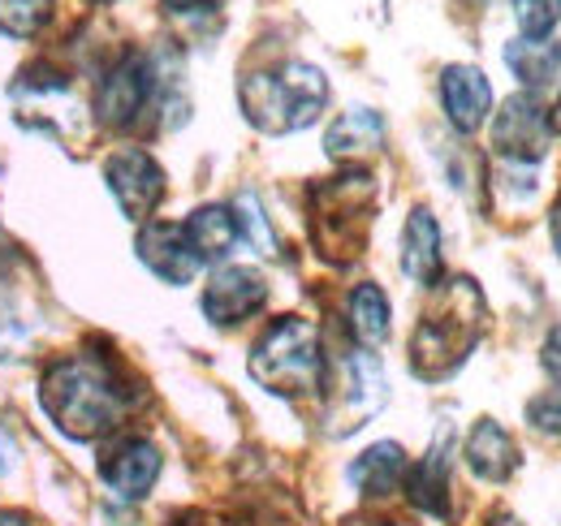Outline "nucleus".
I'll return each mask as SVG.
<instances>
[{
    "instance_id": "21",
    "label": "nucleus",
    "mask_w": 561,
    "mask_h": 526,
    "mask_svg": "<svg viewBox=\"0 0 561 526\" xmlns=\"http://www.w3.org/2000/svg\"><path fill=\"white\" fill-rule=\"evenodd\" d=\"M346 316H351L354 341H358L363 350H371V345L389 341L393 311H389V298H385V289H380V285H371V281L354 285L351 302H346Z\"/></svg>"
},
{
    "instance_id": "2",
    "label": "nucleus",
    "mask_w": 561,
    "mask_h": 526,
    "mask_svg": "<svg viewBox=\"0 0 561 526\" xmlns=\"http://www.w3.org/2000/svg\"><path fill=\"white\" fill-rule=\"evenodd\" d=\"M44 410L48 419L73 441H100L108 436L122 414L130 410V393L122 389L117 371L100 358H66L44 376Z\"/></svg>"
},
{
    "instance_id": "3",
    "label": "nucleus",
    "mask_w": 561,
    "mask_h": 526,
    "mask_svg": "<svg viewBox=\"0 0 561 526\" xmlns=\"http://www.w3.org/2000/svg\"><path fill=\"white\" fill-rule=\"evenodd\" d=\"M238 104L247 122L264 134H294L320 122L329 108V78L307 61H280L277 69H255L238 82Z\"/></svg>"
},
{
    "instance_id": "31",
    "label": "nucleus",
    "mask_w": 561,
    "mask_h": 526,
    "mask_svg": "<svg viewBox=\"0 0 561 526\" xmlns=\"http://www.w3.org/2000/svg\"><path fill=\"white\" fill-rule=\"evenodd\" d=\"M492 526H523V523H518V518H496Z\"/></svg>"
},
{
    "instance_id": "28",
    "label": "nucleus",
    "mask_w": 561,
    "mask_h": 526,
    "mask_svg": "<svg viewBox=\"0 0 561 526\" xmlns=\"http://www.w3.org/2000/svg\"><path fill=\"white\" fill-rule=\"evenodd\" d=\"M13 458H18V449H13L9 432L0 427V474H9V470H13Z\"/></svg>"
},
{
    "instance_id": "13",
    "label": "nucleus",
    "mask_w": 561,
    "mask_h": 526,
    "mask_svg": "<svg viewBox=\"0 0 561 526\" xmlns=\"http://www.w3.org/2000/svg\"><path fill=\"white\" fill-rule=\"evenodd\" d=\"M100 474L122 501H142L160 479V449L142 436H126L104 454Z\"/></svg>"
},
{
    "instance_id": "12",
    "label": "nucleus",
    "mask_w": 561,
    "mask_h": 526,
    "mask_svg": "<svg viewBox=\"0 0 561 526\" xmlns=\"http://www.w3.org/2000/svg\"><path fill=\"white\" fill-rule=\"evenodd\" d=\"M440 108L458 134H476L492 113V82L476 66L440 69Z\"/></svg>"
},
{
    "instance_id": "16",
    "label": "nucleus",
    "mask_w": 561,
    "mask_h": 526,
    "mask_svg": "<svg viewBox=\"0 0 561 526\" xmlns=\"http://www.w3.org/2000/svg\"><path fill=\"white\" fill-rule=\"evenodd\" d=\"M518 441L496 423V419H480L467 436V466L484 479V483H505L518 470Z\"/></svg>"
},
{
    "instance_id": "25",
    "label": "nucleus",
    "mask_w": 561,
    "mask_h": 526,
    "mask_svg": "<svg viewBox=\"0 0 561 526\" xmlns=\"http://www.w3.org/2000/svg\"><path fill=\"white\" fill-rule=\"evenodd\" d=\"M527 423L540 432V436H549V441H561V393H540L527 401Z\"/></svg>"
},
{
    "instance_id": "11",
    "label": "nucleus",
    "mask_w": 561,
    "mask_h": 526,
    "mask_svg": "<svg viewBox=\"0 0 561 526\" xmlns=\"http://www.w3.org/2000/svg\"><path fill=\"white\" fill-rule=\"evenodd\" d=\"M139 260L164 281V285H191L199 276V255L186 242V229L173 220H151L139 229Z\"/></svg>"
},
{
    "instance_id": "22",
    "label": "nucleus",
    "mask_w": 561,
    "mask_h": 526,
    "mask_svg": "<svg viewBox=\"0 0 561 526\" xmlns=\"http://www.w3.org/2000/svg\"><path fill=\"white\" fill-rule=\"evenodd\" d=\"M57 0H0V31L9 39H31L35 31L48 26Z\"/></svg>"
},
{
    "instance_id": "7",
    "label": "nucleus",
    "mask_w": 561,
    "mask_h": 526,
    "mask_svg": "<svg viewBox=\"0 0 561 526\" xmlns=\"http://www.w3.org/2000/svg\"><path fill=\"white\" fill-rule=\"evenodd\" d=\"M156 104H160V66L151 53L139 48L122 53L95 87V113L113 130H135Z\"/></svg>"
},
{
    "instance_id": "24",
    "label": "nucleus",
    "mask_w": 561,
    "mask_h": 526,
    "mask_svg": "<svg viewBox=\"0 0 561 526\" xmlns=\"http://www.w3.org/2000/svg\"><path fill=\"white\" fill-rule=\"evenodd\" d=\"M523 39H549L561 22V0H510Z\"/></svg>"
},
{
    "instance_id": "23",
    "label": "nucleus",
    "mask_w": 561,
    "mask_h": 526,
    "mask_svg": "<svg viewBox=\"0 0 561 526\" xmlns=\"http://www.w3.org/2000/svg\"><path fill=\"white\" fill-rule=\"evenodd\" d=\"M233 220H238V233H242L260 255H277V238H273V225H268V216H264V203L251 195V191H242V195L233 198Z\"/></svg>"
},
{
    "instance_id": "4",
    "label": "nucleus",
    "mask_w": 561,
    "mask_h": 526,
    "mask_svg": "<svg viewBox=\"0 0 561 526\" xmlns=\"http://www.w3.org/2000/svg\"><path fill=\"white\" fill-rule=\"evenodd\" d=\"M324 341L302 316H280L251 345V376L277 397H311L324 389Z\"/></svg>"
},
{
    "instance_id": "32",
    "label": "nucleus",
    "mask_w": 561,
    "mask_h": 526,
    "mask_svg": "<svg viewBox=\"0 0 561 526\" xmlns=\"http://www.w3.org/2000/svg\"><path fill=\"white\" fill-rule=\"evenodd\" d=\"M0 526H22V523H13V518H0Z\"/></svg>"
},
{
    "instance_id": "20",
    "label": "nucleus",
    "mask_w": 561,
    "mask_h": 526,
    "mask_svg": "<svg viewBox=\"0 0 561 526\" xmlns=\"http://www.w3.org/2000/svg\"><path fill=\"white\" fill-rule=\"evenodd\" d=\"M505 66L523 82V91H540L561 73V44L549 39H510L505 44Z\"/></svg>"
},
{
    "instance_id": "18",
    "label": "nucleus",
    "mask_w": 561,
    "mask_h": 526,
    "mask_svg": "<svg viewBox=\"0 0 561 526\" xmlns=\"http://www.w3.org/2000/svg\"><path fill=\"white\" fill-rule=\"evenodd\" d=\"M407 449L398 441H380L371 449H363L358 458L351 461V483L363 492V496H393L402 483H407Z\"/></svg>"
},
{
    "instance_id": "6",
    "label": "nucleus",
    "mask_w": 561,
    "mask_h": 526,
    "mask_svg": "<svg viewBox=\"0 0 561 526\" xmlns=\"http://www.w3.org/2000/svg\"><path fill=\"white\" fill-rule=\"evenodd\" d=\"M324 389H333L329 393V414H324L329 436H351V432H358L389 401L385 367L363 345H354L337 363L324 367Z\"/></svg>"
},
{
    "instance_id": "9",
    "label": "nucleus",
    "mask_w": 561,
    "mask_h": 526,
    "mask_svg": "<svg viewBox=\"0 0 561 526\" xmlns=\"http://www.w3.org/2000/svg\"><path fill=\"white\" fill-rule=\"evenodd\" d=\"M104 182L117 198V207L130 216V220H147L156 211V203L164 198V169L156 164L151 151L142 147H122L104 160Z\"/></svg>"
},
{
    "instance_id": "15",
    "label": "nucleus",
    "mask_w": 561,
    "mask_h": 526,
    "mask_svg": "<svg viewBox=\"0 0 561 526\" xmlns=\"http://www.w3.org/2000/svg\"><path fill=\"white\" fill-rule=\"evenodd\" d=\"M182 229H186V242H191V251L199 255V263H225L233 255V247L242 242L238 220H233V207H225V203H204V207H195Z\"/></svg>"
},
{
    "instance_id": "5",
    "label": "nucleus",
    "mask_w": 561,
    "mask_h": 526,
    "mask_svg": "<svg viewBox=\"0 0 561 526\" xmlns=\"http://www.w3.org/2000/svg\"><path fill=\"white\" fill-rule=\"evenodd\" d=\"M371 173L363 169H342L337 178L311 186V233L324 260L346 263L363 251L367 225H371Z\"/></svg>"
},
{
    "instance_id": "29",
    "label": "nucleus",
    "mask_w": 561,
    "mask_h": 526,
    "mask_svg": "<svg viewBox=\"0 0 561 526\" xmlns=\"http://www.w3.org/2000/svg\"><path fill=\"white\" fill-rule=\"evenodd\" d=\"M549 233H553V251H558L561 260V198L553 203V211H549Z\"/></svg>"
},
{
    "instance_id": "1",
    "label": "nucleus",
    "mask_w": 561,
    "mask_h": 526,
    "mask_svg": "<svg viewBox=\"0 0 561 526\" xmlns=\"http://www.w3.org/2000/svg\"><path fill=\"white\" fill-rule=\"evenodd\" d=\"M432 289L436 298L411 336V371L420 380H445L471 358L484 332V294L471 276L436 281Z\"/></svg>"
},
{
    "instance_id": "26",
    "label": "nucleus",
    "mask_w": 561,
    "mask_h": 526,
    "mask_svg": "<svg viewBox=\"0 0 561 526\" xmlns=\"http://www.w3.org/2000/svg\"><path fill=\"white\" fill-rule=\"evenodd\" d=\"M540 367H545V376L558 385L561 393V324L549 336H545V350H540Z\"/></svg>"
},
{
    "instance_id": "17",
    "label": "nucleus",
    "mask_w": 561,
    "mask_h": 526,
    "mask_svg": "<svg viewBox=\"0 0 561 526\" xmlns=\"http://www.w3.org/2000/svg\"><path fill=\"white\" fill-rule=\"evenodd\" d=\"M402 272L432 289L440 281V225L427 207H415L407 216V229H402Z\"/></svg>"
},
{
    "instance_id": "30",
    "label": "nucleus",
    "mask_w": 561,
    "mask_h": 526,
    "mask_svg": "<svg viewBox=\"0 0 561 526\" xmlns=\"http://www.w3.org/2000/svg\"><path fill=\"white\" fill-rule=\"evenodd\" d=\"M549 113H553V126H558V130H561V95H558V104H553Z\"/></svg>"
},
{
    "instance_id": "27",
    "label": "nucleus",
    "mask_w": 561,
    "mask_h": 526,
    "mask_svg": "<svg viewBox=\"0 0 561 526\" xmlns=\"http://www.w3.org/2000/svg\"><path fill=\"white\" fill-rule=\"evenodd\" d=\"M160 4H164V13H173V18H208L225 0H160Z\"/></svg>"
},
{
    "instance_id": "10",
    "label": "nucleus",
    "mask_w": 561,
    "mask_h": 526,
    "mask_svg": "<svg viewBox=\"0 0 561 526\" xmlns=\"http://www.w3.org/2000/svg\"><path fill=\"white\" fill-rule=\"evenodd\" d=\"M264 302H268V281H264V272L238 267V263L216 267L211 281L204 285V298H199L204 316H208L216 329L247 324L251 316L264 311Z\"/></svg>"
},
{
    "instance_id": "33",
    "label": "nucleus",
    "mask_w": 561,
    "mask_h": 526,
    "mask_svg": "<svg viewBox=\"0 0 561 526\" xmlns=\"http://www.w3.org/2000/svg\"><path fill=\"white\" fill-rule=\"evenodd\" d=\"M95 4H113V0H95Z\"/></svg>"
},
{
    "instance_id": "8",
    "label": "nucleus",
    "mask_w": 561,
    "mask_h": 526,
    "mask_svg": "<svg viewBox=\"0 0 561 526\" xmlns=\"http://www.w3.org/2000/svg\"><path fill=\"white\" fill-rule=\"evenodd\" d=\"M553 113L540 100V91H518L501 104L496 122H492V147L496 156L514 160V164H540L553 147Z\"/></svg>"
},
{
    "instance_id": "19",
    "label": "nucleus",
    "mask_w": 561,
    "mask_h": 526,
    "mask_svg": "<svg viewBox=\"0 0 561 526\" xmlns=\"http://www.w3.org/2000/svg\"><path fill=\"white\" fill-rule=\"evenodd\" d=\"M380 142H385V117L371 108H346L324 134V151L333 160H358V156L376 151Z\"/></svg>"
},
{
    "instance_id": "14",
    "label": "nucleus",
    "mask_w": 561,
    "mask_h": 526,
    "mask_svg": "<svg viewBox=\"0 0 561 526\" xmlns=\"http://www.w3.org/2000/svg\"><path fill=\"white\" fill-rule=\"evenodd\" d=\"M449 432L436 436V445L423 454L415 466H407V496L420 505L423 514L445 518L449 514Z\"/></svg>"
}]
</instances>
